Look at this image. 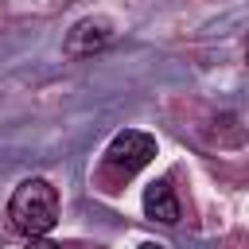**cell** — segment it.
Here are the masks:
<instances>
[{"label": "cell", "instance_id": "obj_1", "mask_svg": "<svg viewBox=\"0 0 249 249\" xmlns=\"http://www.w3.org/2000/svg\"><path fill=\"white\" fill-rule=\"evenodd\" d=\"M8 222L27 241L47 237L58 222V191L47 179H23L8 198Z\"/></svg>", "mask_w": 249, "mask_h": 249}, {"label": "cell", "instance_id": "obj_2", "mask_svg": "<svg viewBox=\"0 0 249 249\" xmlns=\"http://www.w3.org/2000/svg\"><path fill=\"white\" fill-rule=\"evenodd\" d=\"M152 160H156V140L148 132H136V128L117 132L109 140V148H105V167L113 175H124V179L136 175L140 167H148Z\"/></svg>", "mask_w": 249, "mask_h": 249}, {"label": "cell", "instance_id": "obj_3", "mask_svg": "<svg viewBox=\"0 0 249 249\" xmlns=\"http://www.w3.org/2000/svg\"><path fill=\"white\" fill-rule=\"evenodd\" d=\"M113 39V27L105 19H78L66 35V54H89V51H101L105 43Z\"/></svg>", "mask_w": 249, "mask_h": 249}, {"label": "cell", "instance_id": "obj_4", "mask_svg": "<svg viewBox=\"0 0 249 249\" xmlns=\"http://www.w3.org/2000/svg\"><path fill=\"white\" fill-rule=\"evenodd\" d=\"M144 214L152 222H163V226H175L179 222L183 210H179V198H175V191H171L167 179H160V183H152L144 191Z\"/></svg>", "mask_w": 249, "mask_h": 249}, {"label": "cell", "instance_id": "obj_5", "mask_svg": "<svg viewBox=\"0 0 249 249\" xmlns=\"http://www.w3.org/2000/svg\"><path fill=\"white\" fill-rule=\"evenodd\" d=\"M27 249H70V245H58V241H47V237H35V241H27Z\"/></svg>", "mask_w": 249, "mask_h": 249}, {"label": "cell", "instance_id": "obj_6", "mask_svg": "<svg viewBox=\"0 0 249 249\" xmlns=\"http://www.w3.org/2000/svg\"><path fill=\"white\" fill-rule=\"evenodd\" d=\"M140 249H163V245H160V241H144Z\"/></svg>", "mask_w": 249, "mask_h": 249}, {"label": "cell", "instance_id": "obj_7", "mask_svg": "<svg viewBox=\"0 0 249 249\" xmlns=\"http://www.w3.org/2000/svg\"><path fill=\"white\" fill-rule=\"evenodd\" d=\"M245 62H249V47H245Z\"/></svg>", "mask_w": 249, "mask_h": 249}]
</instances>
